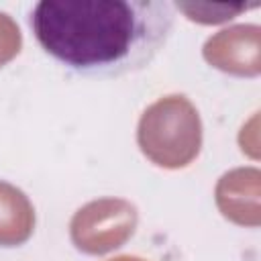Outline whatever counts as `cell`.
Wrapping results in <instances>:
<instances>
[{
    "mask_svg": "<svg viewBox=\"0 0 261 261\" xmlns=\"http://www.w3.org/2000/svg\"><path fill=\"white\" fill-rule=\"evenodd\" d=\"M175 24L167 0H43L29 27L39 47L82 77L137 73L165 49Z\"/></svg>",
    "mask_w": 261,
    "mask_h": 261,
    "instance_id": "obj_1",
    "label": "cell"
}]
</instances>
